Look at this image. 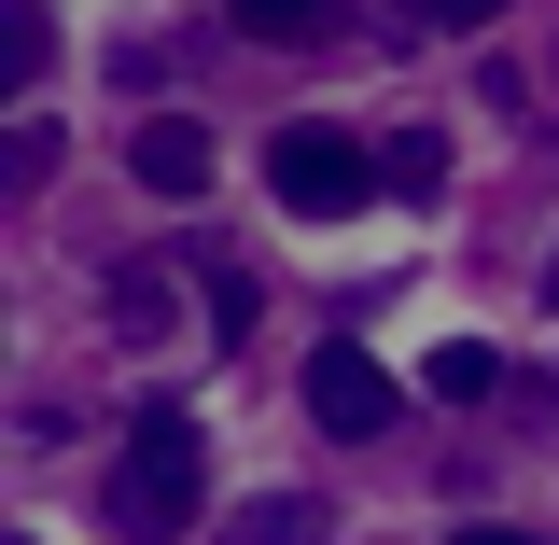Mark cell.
I'll use <instances>...</instances> for the list:
<instances>
[{"mask_svg": "<svg viewBox=\"0 0 559 545\" xmlns=\"http://www.w3.org/2000/svg\"><path fill=\"white\" fill-rule=\"evenodd\" d=\"M43 168H57V127H43V112H14V154H0V182H43Z\"/></svg>", "mask_w": 559, "mask_h": 545, "instance_id": "obj_9", "label": "cell"}, {"mask_svg": "<svg viewBox=\"0 0 559 545\" xmlns=\"http://www.w3.org/2000/svg\"><path fill=\"white\" fill-rule=\"evenodd\" d=\"M336 518L308 503V489H266V503H238V545H322Z\"/></svg>", "mask_w": 559, "mask_h": 545, "instance_id": "obj_7", "label": "cell"}, {"mask_svg": "<svg viewBox=\"0 0 559 545\" xmlns=\"http://www.w3.org/2000/svg\"><path fill=\"white\" fill-rule=\"evenodd\" d=\"M419 378H433L448 406H489V392H503V349H489V336H448L433 364H419Z\"/></svg>", "mask_w": 559, "mask_h": 545, "instance_id": "obj_6", "label": "cell"}, {"mask_svg": "<svg viewBox=\"0 0 559 545\" xmlns=\"http://www.w3.org/2000/svg\"><path fill=\"white\" fill-rule=\"evenodd\" d=\"M224 14H238L252 43H322V28H336V0H224Z\"/></svg>", "mask_w": 559, "mask_h": 545, "instance_id": "obj_8", "label": "cell"}, {"mask_svg": "<svg viewBox=\"0 0 559 545\" xmlns=\"http://www.w3.org/2000/svg\"><path fill=\"white\" fill-rule=\"evenodd\" d=\"M197 476H210L197 419H182V406H140L127 476H112V532H127V545H182V532H197V503H210Z\"/></svg>", "mask_w": 559, "mask_h": 545, "instance_id": "obj_1", "label": "cell"}, {"mask_svg": "<svg viewBox=\"0 0 559 545\" xmlns=\"http://www.w3.org/2000/svg\"><path fill=\"white\" fill-rule=\"evenodd\" d=\"M266 197L294 224H349V210L378 197V154L349 127H322V112H294V127H266Z\"/></svg>", "mask_w": 559, "mask_h": 545, "instance_id": "obj_2", "label": "cell"}, {"mask_svg": "<svg viewBox=\"0 0 559 545\" xmlns=\"http://www.w3.org/2000/svg\"><path fill=\"white\" fill-rule=\"evenodd\" d=\"M378 182H392V197H448V140H433V127H392V140H378Z\"/></svg>", "mask_w": 559, "mask_h": 545, "instance_id": "obj_5", "label": "cell"}, {"mask_svg": "<svg viewBox=\"0 0 559 545\" xmlns=\"http://www.w3.org/2000/svg\"><path fill=\"white\" fill-rule=\"evenodd\" d=\"M210 336H252V266H210Z\"/></svg>", "mask_w": 559, "mask_h": 545, "instance_id": "obj_10", "label": "cell"}, {"mask_svg": "<svg viewBox=\"0 0 559 545\" xmlns=\"http://www.w3.org/2000/svg\"><path fill=\"white\" fill-rule=\"evenodd\" d=\"M462 545H532V532H462Z\"/></svg>", "mask_w": 559, "mask_h": 545, "instance_id": "obj_12", "label": "cell"}, {"mask_svg": "<svg viewBox=\"0 0 559 545\" xmlns=\"http://www.w3.org/2000/svg\"><path fill=\"white\" fill-rule=\"evenodd\" d=\"M489 14H518V0H433V28H489Z\"/></svg>", "mask_w": 559, "mask_h": 545, "instance_id": "obj_11", "label": "cell"}, {"mask_svg": "<svg viewBox=\"0 0 559 545\" xmlns=\"http://www.w3.org/2000/svg\"><path fill=\"white\" fill-rule=\"evenodd\" d=\"M392 406H406V392H392V364H378L364 336H322V349H308V419H322L336 448L392 434Z\"/></svg>", "mask_w": 559, "mask_h": 545, "instance_id": "obj_3", "label": "cell"}, {"mask_svg": "<svg viewBox=\"0 0 559 545\" xmlns=\"http://www.w3.org/2000/svg\"><path fill=\"white\" fill-rule=\"evenodd\" d=\"M546 308H559V252H546Z\"/></svg>", "mask_w": 559, "mask_h": 545, "instance_id": "obj_13", "label": "cell"}, {"mask_svg": "<svg viewBox=\"0 0 559 545\" xmlns=\"http://www.w3.org/2000/svg\"><path fill=\"white\" fill-rule=\"evenodd\" d=\"M127 168H140V197L197 210V197H210V127H197V112H154V127L127 140Z\"/></svg>", "mask_w": 559, "mask_h": 545, "instance_id": "obj_4", "label": "cell"}]
</instances>
